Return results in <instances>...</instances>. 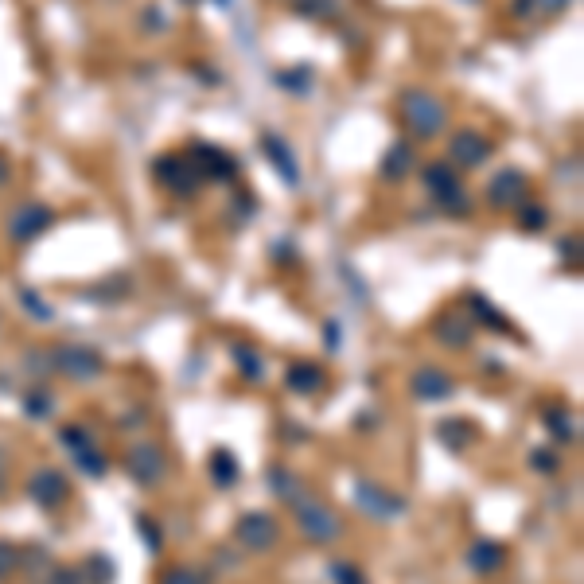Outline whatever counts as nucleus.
Masks as SVG:
<instances>
[{
  "mask_svg": "<svg viewBox=\"0 0 584 584\" xmlns=\"http://www.w3.org/2000/svg\"><path fill=\"white\" fill-rule=\"evenodd\" d=\"M86 569H90V577L86 581L90 584H113V561L110 557H102V553H90V561H86Z\"/></svg>",
  "mask_w": 584,
  "mask_h": 584,
  "instance_id": "30",
  "label": "nucleus"
},
{
  "mask_svg": "<svg viewBox=\"0 0 584 584\" xmlns=\"http://www.w3.org/2000/svg\"><path fill=\"white\" fill-rule=\"evenodd\" d=\"M0 479H4V448H0Z\"/></svg>",
  "mask_w": 584,
  "mask_h": 584,
  "instance_id": "41",
  "label": "nucleus"
},
{
  "mask_svg": "<svg viewBox=\"0 0 584 584\" xmlns=\"http://www.w3.org/2000/svg\"><path fill=\"white\" fill-rule=\"evenodd\" d=\"M546 429H549V433H553L557 440H573V437H577L573 413H565V409H549V413H546Z\"/></svg>",
  "mask_w": 584,
  "mask_h": 584,
  "instance_id": "27",
  "label": "nucleus"
},
{
  "mask_svg": "<svg viewBox=\"0 0 584 584\" xmlns=\"http://www.w3.org/2000/svg\"><path fill=\"white\" fill-rule=\"evenodd\" d=\"M296 12L308 20H335L343 12V4L339 0H296Z\"/></svg>",
  "mask_w": 584,
  "mask_h": 584,
  "instance_id": "25",
  "label": "nucleus"
},
{
  "mask_svg": "<svg viewBox=\"0 0 584 584\" xmlns=\"http://www.w3.org/2000/svg\"><path fill=\"white\" fill-rule=\"evenodd\" d=\"M409 390H413L417 402H444V398L456 394V382H452V374H444L440 366H421V370L409 378Z\"/></svg>",
  "mask_w": 584,
  "mask_h": 584,
  "instance_id": "12",
  "label": "nucleus"
},
{
  "mask_svg": "<svg viewBox=\"0 0 584 584\" xmlns=\"http://www.w3.org/2000/svg\"><path fill=\"white\" fill-rule=\"evenodd\" d=\"M191 168L199 180H234L238 168H234V156H226L215 145H195L191 148Z\"/></svg>",
  "mask_w": 584,
  "mask_h": 584,
  "instance_id": "13",
  "label": "nucleus"
},
{
  "mask_svg": "<svg viewBox=\"0 0 584 584\" xmlns=\"http://www.w3.org/2000/svg\"><path fill=\"white\" fill-rule=\"evenodd\" d=\"M409 168H413V148H409V141H398L386 152V160H382V176L386 180H405Z\"/></svg>",
  "mask_w": 584,
  "mask_h": 584,
  "instance_id": "22",
  "label": "nucleus"
},
{
  "mask_svg": "<svg viewBox=\"0 0 584 584\" xmlns=\"http://www.w3.org/2000/svg\"><path fill=\"white\" fill-rule=\"evenodd\" d=\"M526 176L518 172V168H507V172H499L491 187H487V199L495 203V207H522L526 203Z\"/></svg>",
  "mask_w": 584,
  "mask_h": 584,
  "instance_id": "15",
  "label": "nucleus"
},
{
  "mask_svg": "<svg viewBox=\"0 0 584 584\" xmlns=\"http://www.w3.org/2000/svg\"><path fill=\"white\" fill-rule=\"evenodd\" d=\"M331 581L335 584H370L363 577V569H359V565H351V561H331Z\"/></svg>",
  "mask_w": 584,
  "mask_h": 584,
  "instance_id": "31",
  "label": "nucleus"
},
{
  "mask_svg": "<svg viewBox=\"0 0 584 584\" xmlns=\"http://www.w3.org/2000/svg\"><path fill=\"white\" fill-rule=\"evenodd\" d=\"M59 440L67 444V452H71V460L82 468L86 475H94V479H102V475L110 472V460L102 456V448L94 444V437H90V429L86 425H63V433H59Z\"/></svg>",
  "mask_w": 584,
  "mask_h": 584,
  "instance_id": "5",
  "label": "nucleus"
},
{
  "mask_svg": "<svg viewBox=\"0 0 584 584\" xmlns=\"http://www.w3.org/2000/svg\"><path fill=\"white\" fill-rule=\"evenodd\" d=\"M491 152H495V145H491L483 133H472V129H464V133H456V137L448 141V156H452V164H460V168H479V164H487Z\"/></svg>",
  "mask_w": 584,
  "mask_h": 584,
  "instance_id": "11",
  "label": "nucleus"
},
{
  "mask_svg": "<svg viewBox=\"0 0 584 584\" xmlns=\"http://www.w3.org/2000/svg\"><path fill=\"white\" fill-rule=\"evenodd\" d=\"M546 207H534V203H522V226L534 230V226H546Z\"/></svg>",
  "mask_w": 584,
  "mask_h": 584,
  "instance_id": "37",
  "label": "nucleus"
},
{
  "mask_svg": "<svg viewBox=\"0 0 584 584\" xmlns=\"http://www.w3.org/2000/svg\"><path fill=\"white\" fill-rule=\"evenodd\" d=\"M402 117L417 141H437L444 125H448V113L440 106V98L429 90H409L402 98Z\"/></svg>",
  "mask_w": 584,
  "mask_h": 584,
  "instance_id": "1",
  "label": "nucleus"
},
{
  "mask_svg": "<svg viewBox=\"0 0 584 584\" xmlns=\"http://www.w3.org/2000/svg\"><path fill=\"white\" fill-rule=\"evenodd\" d=\"M137 530L145 534V546H148V553H160V542H164V534H160V530L152 526V518H145V514H141V518H137Z\"/></svg>",
  "mask_w": 584,
  "mask_h": 584,
  "instance_id": "34",
  "label": "nucleus"
},
{
  "mask_svg": "<svg viewBox=\"0 0 584 584\" xmlns=\"http://www.w3.org/2000/svg\"><path fill=\"white\" fill-rule=\"evenodd\" d=\"M472 328L475 324H464L460 316H444L437 324V339L440 343H448V347H464V343L472 339Z\"/></svg>",
  "mask_w": 584,
  "mask_h": 584,
  "instance_id": "24",
  "label": "nucleus"
},
{
  "mask_svg": "<svg viewBox=\"0 0 584 584\" xmlns=\"http://www.w3.org/2000/svg\"><path fill=\"white\" fill-rule=\"evenodd\" d=\"M16 569H20V549L12 546V542H0V581L12 577Z\"/></svg>",
  "mask_w": 584,
  "mask_h": 584,
  "instance_id": "33",
  "label": "nucleus"
},
{
  "mask_svg": "<svg viewBox=\"0 0 584 584\" xmlns=\"http://www.w3.org/2000/svg\"><path fill=\"white\" fill-rule=\"evenodd\" d=\"M51 366H55L59 374H67L71 382H94V378L106 370L102 355L90 351V347H59V351L51 355Z\"/></svg>",
  "mask_w": 584,
  "mask_h": 584,
  "instance_id": "8",
  "label": "nucleus"
},
{
  "mask_svg": "<svg viewBox=\"0 0 584 584\" xmlns=\"http://www.w3.org/2000/svg\"><path fill=\"white\" fill-rule=\"evenodd\" d=\"M20 304H24V308H28L36 320H43V324H47V320H55V308H51V304H43V300H39L32 289H20Z\"/></svg>",
  "mask_w": 584,
  "mask_h": 584,
  "instance_id": "32",
  "label": "nucleus"
},
{
  "mask_svg": "<svg viewBox=\"0 0 584 584\" xmlns=\"http://www.w3.org/2000/svg\"><path fill=\"white\" fill-rule=\"evenodd\" d=\"M156 180L164 183L168 191H176V195H187L191 187H199L191 160H183V156H160L156 160Z\"/></svg>",
  "mask_w": 584,
  "mask_h": 584,
  "instance_id": "14",
  "label": "nucleus"
},
{
  "mask_svg": "<svg viewBox=\"0 0 584 584\" xmlns=\"http://www.w3.org/2000/svg\"><path fill=\"white\" fill-rule=\"evenodd\" d=\"M211 479H215V487H234L238 483V460H234V452H226V448L211 452Z\"/></svg>",
  "mask_w": 584,
  "mask_h": 584,
  "instance_id": "23",
  "label": "nucleus"
},
{
  "mask_svg": "<svg viewBox=\"0 0 584 584\" xmlns=\"http://www.w3.org/2000/svg\"><path fill=\"white\" fill-rule=\"evenodd\" d=\"M160 584H211V573L207 569H191V565H176V569H168Z\"/></svg>",
  "mask_w": 584,
  "mask_h": 584,
  "instance_id": "28",
  "label": "nucleus"
},
{
  "mask_svg": "<svg viewBox=\"0 0 584 584\" xmlns=\"http://www.w3.org/2000/svg\"><path fill=\"white\" fill-rule=\"evenodd\" d=\"M125 472L133 475L141 487H156V483H164V475H168L164 448H160V444H152V440L129 444V452H125Z\"/></svg>",
  "mask_w": 584,
  "mask_h": 584,
  "instance_id": "6",
  "label": "nucleus"
},
{
  "mask_svg": "<svg viewBox=\"0 0 584 584\" xmlns=\"http://www.w3.org/2000/svg\"><path fill=\"white\" fill-rule=\"evenodd\" d=\"M269 491H273V495H277V499H281V503H296V499H300V495H304V487H300V479H296V475L289 472V468H281V464H273V468H269Z\"/></svg>",
  "mask_w": 584,
  "mask_h": 584,
  "instance_id": "21",
  "label": "nucleus"
},
{
  "mask_svg": "<svg viewBox=\"0 0 584 584\" xmlns=\"http://www.w3.org/2000/svg\"><path fill=\"white\" fill-rule=\"evenodd\" d=\"M28 495H32V503H39L43 511H55V507H63L67 503V495H71V483H67V475L55 472V468H43L28 479Z\"/></svg>",
  "mask_w": 584,
  "mask_h": 584,
  "instance_id": "10",
  "label": "nucleus"
},
{
  "mask_svg": "<svg viewBox=\"0 0 584 584\" xmlns=\"http://www.w3.org/2000/svg\"><path fill=\"white\" fill-rule=\"evenodd\" d=\"M8 176H12V168H8V160H4V156H0V187H4V183H8Z\"/></svg>",
  "mask_w": 584,
  "mask_h": 584,
  "instance_id": "40",
  "label": "nucleus"
},
{
  "mask_svg": "<svg viewBox=\"0 0 584 584\" xmlns=\"http://www.w3.org/2000/svg\"><path fill=\"white\" fill-rule=\"evenodd\" d=\"M281 86H292L296 94H304V90L312 86V74L304 71V67H300V71H285L281 74Z\"/></svg>",
  "mask_w": 584,
  "mask_h": 584,
  "instance_id": "36",
  "label": "nucleus"
},
{
  "mask_svg": "<svg viewBox=\"0 0 584 584\" xmlns=\"http://www.w3.org/2000/svg\"><path fill=\"white\" fill-rule=\"evenodd\" d=\"M355 507L370 518H382V522H394V518H402L405 514V499L402 495H390V491H382L378 483H370V479H359L355 483Z\"/></svg>",
  "mask_w": 584,
  "mask_h": 584,
  "instance_id": "9",
  "label": "nucleus"
},
{
  "mask_svg": "<svg viewBox=\"0 0 584 584\" xmlns=\"http://www.w3.org/2000/svg\"><path fill=\"white\" fill-rule=\"evenodd\" d=\"M507 561V549L499 546V542H475L472 549H468V565H472L479 577H491V573H499V565Z\"/></svg>",
  "mask_w": 584,
  "mask_h": 584,
  "instance_id": "16",
  "label": "nucleus"
},
{
  "mask_svg": "<svg viewBox=\"0 0 584 584\" xmlns=\"http://www.w3.org/2000/svg\"><path fill=\"white\" fill-rule=\"evenodd\" d=\"M51 409H55V398L47 394V386H36V390L24 398V413H28V417H36V421L39 417H47Z\"/></svg>",
  "mask_w": 584,
  "mask_h": 584,
  "instance_id": "29",
  "label": "nucleus"
},
{
  "mask_svg": "<svg viewBox=\"0 0 584 584\" xmlns=\"http://www.w3.org/2000/svg\"><path fill=\"white\" fill-rule=\"evenodd\" d=\"M285 386H289L292 394H316L324 386V370L316 363H292L285 370Z\"/></svg>",
  "mask_w": 584,
  "mask_h": 584,
  "instance_id": "17",
  "label": "nucleus"
},
{
  "mask_svg": "<svg viewBox=\"0 0 584 584\" xmlns=\"http://www.w3.org/2000/svg\"><path fill=\"white\" fill-rule=\"evenodd\" d=\"M234 366L242 370V378H250V382H261V374H265V366H261V359H257L254 347H234Z\"/></svg>",
  "mask_w": 584,
  "mask_h": 584,
  "instance_id": "26",
  "label": "nucleus"
},
{
  "mask_svg": "<svg viewBox=\"0 0 584 584\" xmlns=\"http://www.w3.org/2000/svg\"><path fill=\"white\" fill-rule=\"evenodd\" d=\"M437 437L444 448H452V452H464L468 444L475 440V429L464 421V417H444L437 425Z\"/></svg>",
  "mask_w": 584,
  "mask_h": 584,
  "instance_id": "18",
  "label": "nucleus"
},
{
  "mask_svg": "<svg viewBox=\"0 0 584 584\" xmlns=\"http://www.w3.org/2000/svg\"><path fill=\"white\" fill-rule=\"evenodd\" d=\"M261 148H265V156L277 164V172H281L285 180H289V183L300 180V172H296V156H292L289 148H285V141H281L277 133H265V137H261Z\"/></svg>",
  "mask_w": 584,
  "mask_h": 584,
  "instance_id": "19",
  "label": "nucleus"
},
{
  "mask_svg": "<svg viewBox=\"0 0 584 584\" xmlns=\"http://www.w3.org/2000/svg\"><path fill=\"white\" fill-rule=\"evenodd\" d=\"M421 180L429 187V195L437 199L440 207L448 211V215H468L472 211V199H468V191H464V183L456 176V168L452 164H429L425 172H421Z\"/></svg>",
  "mask_w": 584,
  "mask_h": 584,
  "instance_id": "2",
  "label": "nucleus"
},
{
  "mask_svg": "<svg viewBox=\"0 0 584 584\" xmlns=\"http://www.w3.org/2000/svg\"><path fill=\"white\" fill-rule=\"evenodd\" d=\"M292 518H296L300 534H304L308 542H316V546H328V542H335V538L343 534V522L335 518V511H328L324 503H316V499H308V495H300V499L292 503Z\"/></svg>",
  "mask_w": 584,
  "mask_h": 584,
  "instance_id": "3",
  "label": "nucleus"
},
{
  "mask_svg": "<svg viewBox=\"0 0 584 584\" xmlns=\"http://www.w3.org/2000/svg\"><path fill=\"white\" fill-rule=\"evenodd\" d=\"M530 464H534V468H542V472H553V468H557V456H549V452H534V456H530Z\"/></svg>",
  "mask_w": 584,
  "mask_h": 584,
  "instance_id": "39",
  "label": "nucleus"
},
{
  "mask_svg": "<svg viewBox=\"0 0 584 584\" xmlns=\"http://www.w3.org/2000/svg\"><path fill=\"white\" fill-rule=\"evenodd\" d=\"M234 542L250 553H269L281 542V526L269 511H246L234 522Z\"/></svg>",
  "mask_w": 584,
  "mask_h": 584,
  "instance_id": "4",
  "label": "nucleus"
},
{
  "mask_svg": "<svg viewBox=\"0 0 584 584\" xmlns=\"http://www.w3.org/2000/svg\"><path fill=\"white\" fill-rule=\"evenodd\" d=\"M468 304H472V312H475V324H483L487 331H514L511 320H507V316H503V312H499V308H495L483 292H472V296H468Z\"/></svg>",
  "mask_w": 584,
  "mask_h": 584,
  "instance_id": "20",
  "label": "nucleus"
},
{
  "mask_svg": "<svg viewBox=\"0 0 584 584\" xmlns=\"http://www.w3.org/2000/svg\"><path fill=\"white\" fill-rule=\"evenodd\" d=\"M530 4H534V8H542L546 16H561V12H565L573 0H530Z\"/></svg>",
  "mask_w": 584,
  "mask_h": 584,
  "instance_id": "38",
  "label": "nucleus"
},
{
  "mask_svg": "<svg viewBox=\"0 0 584 584\" xmlns=\"http://www.w3.org/2000/svg\"><path fill=\"white\" fill-rule=\"evenodd\" d=\"M47 584H86V577H82V569H67V565H59V569L47 573Z\"/></svg>",
  "mask_w": 584,
  "mask_h": 584,
  "instance_id": "35",
  "label": "nucleus"
},
{
  "mask_svg": "<svg viewBox=\"0 0 584 584\" xmlns=\"http://www.w3.org/2000/svg\"><path fill=\"white\" fill-rule=\"evenodd\" d=\"M51 222H55V211H51L47 203H20V207L8 215V238H12L16 246H28V242H36Z\"/></svg>",
  "mask_w": 584,
  "mask_h": 584,
  "instance_id": "7",
  "label": "nucleus"
}]
</instances>
